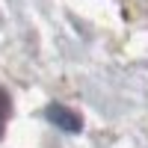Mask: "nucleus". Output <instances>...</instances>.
I'll return each instance as SVG.
<instances>
[{
	"label": "nucleus",
	"mask_w": 148,
	"mask_h": 148,
	"mask_svg": "<svg viewBox=\"0 0 148 148\" xmlns=\"http://www.w3.org/2000/svg\"><path fill=\"white\" fill-rule=\"evenodd\" d=\"M45 116L51 125H56L59 130H65V133H80L83 130V119L74 113L71 107H62V104H51L45 110Z\"/></svg>",
	"instance_id": "obj_1"
},
{
	"label": "nucleus",
	"mask_w": 148,
	"mask_h": 148,
	"mask_svg": "<svg viewBox=\"0 0 148 148\" xmlns=\"http://www.w3.org/2000/svg\"><path fill=\"white\" fill-rule=\"evenodd\" d=\"M12 113V101H9V95H6V89L0 86V119H6Z\"/></svg>",
	"instance_id": "obj_2"
},
{
	"label": "nucleus",
	"mask_w": 148,
	"mask_h": 148,
	"mask_svg": "<svg viewBox=\"0 0 148 148\" xmlns=\"http://www.w3.org/2000/svg\"><path fill=\"white\" fill-rule=\"evenodd\" d=\"M0 136H3V119H0Z\"/></svg>",
	"instance_id": "obj_3"
}]
</instances>
